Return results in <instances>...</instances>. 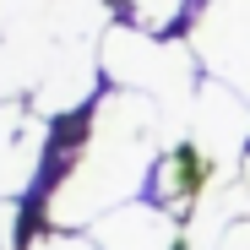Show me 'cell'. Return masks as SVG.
<instances>
[{"label":"cell","instance_id":"1","mask_svg":"<svg viewBox=\"0 0 250 250\" xmlns=\"http://www.w3.org/2000/svg\"><path fill=\"white\" fill-rule=\"evenodd\" d=\"M163 142H174V131H169V114L152 98H142V93L104 98L76 163L60 174V185L44 207L49 223L76 229V223H98L120 207H131V196L142 190V180L152 169V152Z\"/></svg>","mask_w":250,"mask_h":250},{"label":"cell","instance_id":"2","mask_svg":"<svg viewBox=\"0 0 250 250\" xmlns=\"http://www.w3.org/2000/svg\"><path fill=\"white\" fill-rule=\"evenodd\" d=\"M190 49L212 71V82L250 104V0H212L190 33Z\"/></svg>","mask_w":250,"mask_h":250},{"label":"cell","instance_id":"3","mask_svg":"<svg viewBox=\"0 0 250 250\" xmlns=\"http://www.w3.org/2000/svg\"><path fill=\"white\" fill-rule=\"evenodd\" d=\"M185 142L223 174L229 163L239 158V147L250 142V104L234 87H223V82H207V87L196 93V104H190Z\"/></svg>","mask_w":250,"mask_h":250},{"label":"cell","instance_id":"4","mask_svg":"<svg viewBox=\"0 0 250 250\" xmlns=\"http://www.w3.org/2000/svg\"><path fill=\"white\" fill-rule=\"evenodd\" d=\"M44 158V120L0 104V201L22 196V185L38 174Z\"/></svg>","mask_w":250,"mask_h":250},{"label":"cell","instance_id":"5","mask_svg":"<svg viewBox=\"0 0 250 250\" xmlns=\"http://www.w3.org/2000/svg\"><path fill=\"white\" fill-rule=\"evenodd\" d=\"M93 245L98 250H174V212L131 201L93 223Z\"/></svg>","mask_w":250,"mask_h":250},{"label":"cell","instance_id":"6","mask_svg":"<svg viewBox=\"0 0 250 250\" xmlns=\"http://www.w3.org/2000/svg\"><path fill=\"white\" fill-rule=\"evenodd\" d=\"M120 6L136 17L142 33H163V27H169V22L185 11V0H120Z\"/></svg>","mask_w":250,"mask_h":250},{"label":"cell","instance_id":"7","mask_svg":"<svg viewBox=\"0 0 250 250\" xmlns=\"http://www.w3.org/2000/svg\"><path fill=\"white\" fill-rule=\"evenodd\" d=\"M33 250H98V245L76 239V234H44V239H33Z\"/></svg>","mask_w":250,"mask_h":250},{"label":"cell","instance_id":"8","mask_svg":"<svg viewBox=\"0 0 250 250\" xmlns=\"http://www.w3.org/2000/svg\"><path fill=\"white\" fill-rule=\"evenodd\" d=\"M218 250H250V218H245V223H234V229L223 234V245H218Z\"/></svg>","mask_w":250,"mask_h":250},{"label":"cell","instance_id":"9","mask_svg":"<svg viewBox=\"0 0 250 250\" xmlns=\"http://www.w3.org/2000/svg\"><path fill=\"white\" fill-rule=\"evenodd\" d=\"M245 190H250V158H245Z\"/></svg>","mask_w":250,"mask_h":250}]
</instances>
